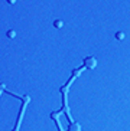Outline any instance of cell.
Returning a JSON list of instances; mask_svg holds the SVG:
<instances>
[{"instance_id": "obj_5", "label": "cell", "mask_w": 130, "mask_h": 131, "mask_svg": "<svg viewBox=\"0 0 130 131\" xmlns=\"http://www.w3.org/2000/svg\"><path fill=\"white\" fill-rule=\"evenodd\" d=\"M116 39L117 40H123L124 39V32H116Z\"/></svg>"}, {"instance_id": "obj_8", "label": "cell", "mask_w": 130, "mask_h": 131, "mask_svg": "<svg viewBox=\"0 0 130 131\" xmlns=\"http://www.w3.org/2000/svg\"><path fill=\"white\" fill-rule=\"evenodd\" d=\"M4 88V84H0V92H2V89Z\"/></svg>"}, {"instance_id": "obj_2", "label": "cell", "mask_w": 130, "mask_h": 131, "mask_svg": "<svg viewBox=\"0 0 130 131\" xmlns=\"http://www.w3.org/2000/svg\"><path fill=\"white\" fill-rule=\"evenodd\" d=\"M96 66H97V59L94 56H87V58H84V68L94 69Z\"/></svg>"}, {"instance_id": "obj_3", "label": "cell", "mask_w": 130, "mask_h": 131, "mask_svg": "<svg viewBox=\"0 0 130 131\" xmlns=\"http://www.w3.org/2000/svg\"><path fill=\"white\" fill-rule=\"evenodd\" d=\"M69 131H81V125L80 124H77L75 121H74V123H71L69 124V128H68Z\"/></svg>"}, {"instance_id": "obj_6", "label": "cell", "mask_w": 130, "mask_h": 131, "mask_svg": "<svg viewBox=\"0 0 130 131\" xmlns=\"http://www.w3.org/2000/svg\"><path fill=\"white\" fill-rule=\"evenodd\" d=\"M64 26V22L62 20H55L54 22V27H57V29H59V27Z\"/></svg>"}, {"instance_id": "obj_7", "label": "cell", "mask_w": 130, "mask_h": 131, "mask_svg": "<svg viewBox=\"0 0 130 131\" xmlns=\"http://www.w3.org/2000/svg\"><path fill=\"white\" fill-rule=\"evenodd\" d=\"M7 3H9V4H15L16 0H7Z\"/></svg>"}, {"instance_id": "obj_4", "label": "cell", "mask_w": 130, "mask_h": 131, "mask_svg": "<svg viewBox=\"0 0 130 131\" xmlns=\"http://www.w3.org/2000/svg\"><path fill=\"white\" fill-rule=\"evenodd\" d=\"M6 36H7L9 39H13V38L16 36V32L13 30V29H9V30H7V33H6Z\"/></svg>"}, {"instance_id": "obj_1", "label": "cell", "mask_w": 130, "mask_h": 131, "mask_svg": "<svg viewBox=\"0 0 130 131\" xmlns=\"http://www.w3.org/2000/svg\"><path fill=\"white\" fill-rule=\"evenodd\" d=\"M9 92V91H7ZM9 94H12V92H9ZM13 96H16V98H19V100H22L23 101V105H22V108H20V114H19V118H17V123H16V127H15V130L13 131H19V128H20V121H22V117H23V112H25V108H26V105H27V102H29V96L27 95H25V96H20V95H17V94H12Z\"/></svg>"}]
</instances>
